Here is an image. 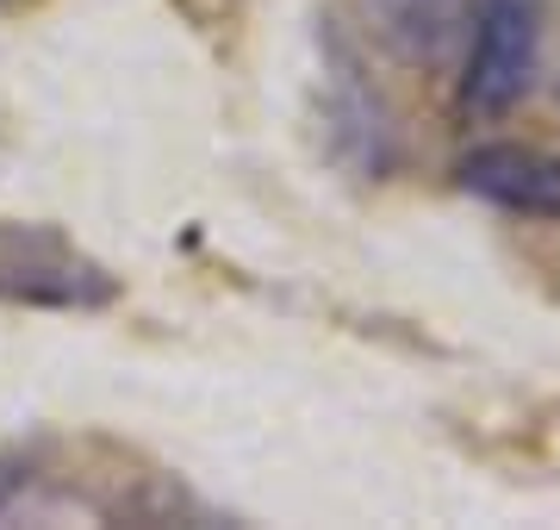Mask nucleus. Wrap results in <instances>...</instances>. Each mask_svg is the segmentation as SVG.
<instances>
[{"label": "nucleus", "mask_w": 560, "mask_h": 530, "mask_svg": "<svg viewBox=\"0 0 560 530\" xmlns=\"http://www.w3.org/2000/svg\"><path fill=\"white\" fill-rule=\"evenodd\" d=\"M25 487H32V456H25V449H7V456H0V511L13 506Z\"/></svg>", "instance_id": "5"}, {"label": "nucleus", "mask_w": 560, "mask_h": 530, "mask_svg": "<svg viewBox=\"0 0 560 530\" xmlns=\"http://www.w3.org/2000/svg\"><path fill=\"white\" fill-rule=\"evenodd\" d=\"M0 300L38 312H101L119 300V275L75 250L57 224L0 219Z\"/></svg>", "instance_id": "1"}, {"label": "nucleus", "mask_w": 560, "mask_h": 530, "mask_svg": "<svg viewBox=\"0 0 560 530\" xmlns=\"http://www.w3.org/2000/svg\"><path fill=\"white\" fill-rule=\"evenodd\" d=\"M467 25L474 32H467V62H460V113L467 119H504L536 82V0H474Z\"/></svg>", "instance_id": "2"}, {"label": "nucleus", "mask_w": 560, "mask_h": 530, "mask_svg": "<svg viewBox=\"0 0 560 530\" xmlns=\"http://www.w3.org/2000/svg\"><path fill=\"white\" fill-rule=\"evenodd\" d=\"M455 182L486 206H504L517 219H560V157L541 143H474L455 163Z\"/></svg>", "instance_id": "3"}, {"label": "nucleus", "mask_w": 560, "mask_h": 530, "mask_svg": "<svg viewBox=\"0 0 560 530\" xmlns=\"http://www.w3.org/2000/svg\"><path fill=\"white\" fill-rule=\"evenodd\" d=\"M381 7V32L393 44H405V57H436L442 44L455 38L460 0H374Z\"/></svg>", "instance_id": "4"}]
</instances>
